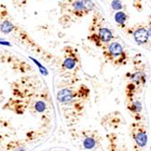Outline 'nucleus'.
Wrapping results in <instances>:
<instances>
[{
  "instance_id": "8",
  "label": "nucleus",
  "mask_w": 151,
  "mask_h": 151,
  "mask_svg": "<svg viewBox=\"0 0 151 151\" xmlns=\"http://www.w3.org/2000/svg\"><path fill=\"white\" fill-rule=\"evenodd\" d=\"M130 79L133 82H136V83H138V84L141 83V82H145V81H146L145 74L142 72H137V73H133Z\"/></svg>"
},
{
  "instance_id": "5",
  "label": "nucleus",
  "mask_w": 151,
  "mask_h": 151,
  "mask_svg": "<svg viewBox=\"0 0 151 151\" xmlns=\"http://www.w3.org/2000/svg\"><path fill=\"white\" fill-rule=\"evenodd\" d=\"M74 98V92L71 90L63 89L58 91L57 93V99L62 103H67L71 101Z\"/></svg>"
},
{
  "instance_id": "6",
  "label": "nucleus",
  "mask_w": 151,
  "mask_h": 151,
  "mask_svg": "<svg viewBox=\"0 0 151 151\" xmlns=\"http://www.w3.org/2000/svg\"><path fill=\"white\" fill-rule=\"evenodd\" d=\"M77 64V61L73 57H66L65 60L63 63V67L65 68L66 70H73L75 68Z\"/></svg>"
},
{
  "instance_id": "9",
  "label": "nucleus",
  "mask_w": 151,
  "mask_h": 151,
  "mask_svg": "<svg viewBox=\"0 0 151 151\" xmlns=\"http://www.w3.org/2000/svg\"><path fill=\"white\" fill-rule=\"evenodd\" d=\"M0 28H1V31L5 34H8V33H11L14 28H15V26H14L13 23L10 22V21H4L2 24H1V26H0Z\"/></svg>"
},
{
  "instance_id": "14",
  "label": "nucleus",
  "mask_w": 151,
  "mask_h": 151,
  "mask_svg": "<svg viewBox=\"0 0 151 151\" xmlns=\"http://www.w3.org/2000/svg\"><path fill=\"white\" fill-rule=\"evenodd\" d=\"M35 111L37 112H44L45 111V109H46V105H45V103L44 101H39L37 102H35Z\"/></svg>"
},
{
  "instance_id": "3",
  "label": "nucleus",
  "mask_w": 151,
  "mask_h": 151,
  "mask_svg": "<svg viewBox=\"0 0 151 151\" xmlns=\"http://www.w3.org/2000/svg\"><path fill=\"white\" fill-rule=\"evenodd\" d=\"M95 35L99 38L101 45L109 43L113 38L112 32L111 30H109L108 28H106V27H100L98 29V33H96Z\"/></svg>"
},
{
  "instance_id": "11",
  "label": "nucleus",
  "mask_w": 151,
  "mask_h": 151,
  "mask_svg": "<svg viewBox=\"0 0 151 151\" xmlns=\"http://www.w3.org/2000/svg\"><path fill=\"white\" fill-rule=\"evenodd\" d=\"M127 20V16L124 12L121 11H118L115 14V21L119 24H123Z\"/></svg>"
},
{
  "instance_id": "4",
  "label": "nucleus",
  "mask_w": 151,
  "mask_h": 151,
  "mask_svg": "<svg viewBox=\"0 0 151 151\" xmlns=\"http://www.w3.org/2000/svg\"><path fill=\"white\" fill-rule=\"evenodd\" d=\"M133 138L136 141V143L138 144L139 147H145L147 143V132L142 129H133Z\"/></svg>"
},
{
  "instance_id": "7",
  "label": "nucleus",
  "mask_w": 151,
  "mask_h": 151,
  "mask_svg": "<svg viewBox=\"0 0 151 151\" xmlns=\"http://www.w3.org/2000/svg\"><path fill=\"white\" fill-rule=\"evenodd\" d=\"M73 7L74 9V12L77 15H80V16H82V15H85L88 12L84 9L83 6H82L81 2V1H75L73 4Z\"/></svg>"
},
{
  "instance_id": "10",
  "label": "nucleus",
  "mask_w": 151,
  "mask_h": 151,
  "mask_svg": "<svg viewBox=\"0 0 151 151\" xmlns=\"http://www.w3.org/2000/svg\"><path fill=\"white\" fill-rule=\"evenodd\" d=\"M96 144H97L96 143V140L92 137H88V138H86L83 140V147L86 149H92L93 147H95Z\"/></svg>"
},
{
  "instance_id": "16",
  "label": "nucleus",
  "mask_w": 151,
  "mask_h": 151,
  "mask_svg": "<svg viewBox=\"0 0 151 151\" xmlns=\"http://www.w3.org/2000/svg\"><path fill=\"white\" fill-rule=\"evenodd\" d=\"M31 59H32V58H31ZM32 60H33V61H34V62L36 63V65L39 67V69H40V72H41V73L44 74V75H47V74H48V73H47V70L45 69V67H43V66H42V64H41L40 63H38V62H37L36 60H35V59H32Z\"/></svg>"
},
{
  "instance_id": "1",
  "label": "nucleus",
  "mask_w": 151,
  "mask_h": 151,
  "mask_svg": "<svg viewBox=\"0 0 151 151\" xmlns=\"http://www.w3.org/2000/svg\"><path fill=\"white\" fill-rule=\"evenodd\" d=\"M107 59L111 60L116 64H123L126 62V53L124 52L121 45L114 42L109 45L104 52Z\"/></svg>"
},
{
  "instance_id": "2",
  "label": "nucleus",
  "mask_w": 151,
  "mask_h": 151,
  "mask_svg": "<svg viewBox=\"0 0 151 151\" xmlns=\"http://www.w3.org/2000/svg\"><path fill=\"white\" fill-rule=\"evenodd\" d=\"M149 36H150V30L147 29L146 27H140V28L137 29L134 33V38L136 40V42L139 45L147 44L149 40Z\"/></svg>"
},
{
  "instance_id": "13",
  "label": "nucleus",
  "mask_w": 151,
  "mask_h": 151,
  "mask_svg": "<svg viewBox=\"0 0 151 151\" xmlns=\"http://www.w3.org/2000/svg\"><path fill=\"white\" fill-rule=\"evenodd\" d=\"M81 2L82 6H83L84 9H85L87 12L91 11V10L94 8V6H95L94 3L91 1V0H81Z\"/></svg>"
},
{
  "instance_id": "15",
  "label": "nucleus",
  "mask_w": 151,
  "mask_h": 151,
  "mask_svg": "<svg viewBox=\"0 0 151 151\" xmlns=\"http://www.w3.org/2000/svg\"><path fill=\"white\" fill-rule=\"evenodd\" d=\"M111 6L114 10L119 11L122 8V4L119 0H113L112 3H111Z\"/></svg>"
},
{
  "instance_id": "12",
  "label": "nucleus",
  "mask_w": 151,
  "mask_h": 151,
  "mask_svg": "<svg viewBox=\"0 0 151 151\" xmlns=\"http://www.w3.org/2000/svg\"><path fill=\"white\" fill-rule=\"evenodd\" d=\"M129 109L133 112H136V113H139L141 111H142V104L140 101H135L134 102H132V104L129 106Z\"/></svg>"
}]
</instances>
